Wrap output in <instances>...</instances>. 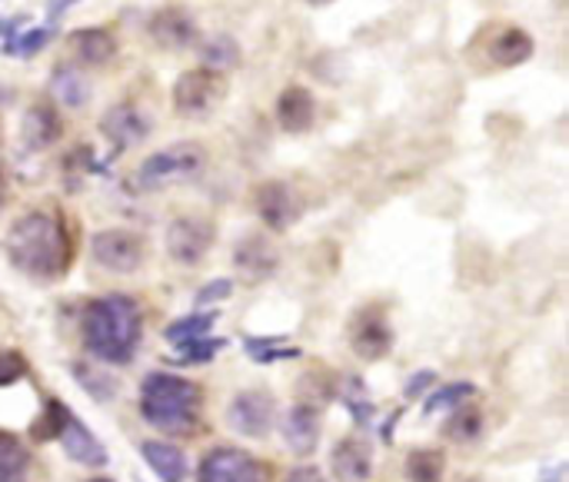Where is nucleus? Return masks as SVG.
<instances>
[{
	"label": "nucleus",
	"mask_w": 569,
	"mask_h": 482,
	"mask_svg": "<svg viewBox=\"0 0 569 482\" xmlns=\"http://www.w3.org/2000/svg\"><path fill=\"white\" fill-rule=\"evenodd\" d=\"M7 257L30 280H57L70 267L67 227L47 210H30L7 233Z\"/></svg>",
	"instance_id": "1"
},
{
	"label": "nucleus",
	"mask_w": 569,
	"mask_h": 482,
	"mask_svg": "<svg viewBox=\"0 0 569 482\" xmlns=\"http://www.w3.org/2000/svg\"><path fill=\"white\" fill-rule=\"evenodd\" d=\"M140 307L123 293L100 297L83 310V343L103 363H130L140 343Z\"/></svg>",
	"instance_id": "2"
},
{
	"label": "nucleus",
	"mask_w": 569,
	"mask_h": 482,
	"mask_svg": "<svg viewBox=\"0 0 569 482\" xmlns=\"http://www.w3.org/2000/svg\"><path fill=\"white\" fill-rule=\"evenodd\" d=\"M200 410L197 383L173 373H150L140 386V416L160 433H190Z\"/></svg>",
	"instance_id": "3"
},
{
	"label": "nucleus",
	"mask_w": 569,
	"mask_h": 482,
	"mask_svg": "<svg viewBox=\"0 0 569 482\" xmlns=\"http://www.w3.org/2000/svg\"><path fill=\"white\" fill-rule=\"evenodd\" d=\"M207 163V153L203 147L197 143H173L167 150H157L150 153L137 173H133V183L140 190H157V187H167V183H180V180H190L203 170Z\"/></svg>",
	"instance_id": "4"
},
{
	"label": "nucleus",
	"mask_w": 569,
	"mask_h": 482,
	"mask_svg": "<svg viewBox=\"0 0 569 482\" xmlns=\"http://www.w3.org/2000/svg\"><path fill=\"white\" fill-rule=\"evenodd\" d=\"M220 97H223V77L207 67L180 73L173 87V103L183 117H207Z\"/></svg>",
	"instance_id": "5"
},
{
	"label": "nucleus",
	"mask_w": 569,
	"mask_h": 482,
	"mask_svg": "<svg viewBox=\"0 0 569 482\" xmlns=\"http://www.w3.org/2000/svg\"><path fill=\"white\" fill-rule=\"evenodd\" d=\"M90 253L110 273H133L143 263V243L130 230H100V233H93Z\"/></svg>",
	"instance_id": "6"
},
{
	"label": "nucleus",
	"mask_w": 569,
	"mask_h": 482,
	"mask_svg": "<svg viewBox=\"0 0 569 482\" xmlns=\"http://www.w3.org/2000/svg\"><path fill=\"white\" fill-rule=\"evenodd\" d=\"M197 482H270L267 470L260 460H253L243 450L233 446H220L213 450L203 463H200V476Z\"/></svg>",
	"instance_id": "7"
},
{
	"label": "nucleus",
	"mask_w": 569,
	"mask_h": 482,
	"mask_svg": "<svg viewBox=\"0 0 569 482\" xmlns=\"http://www.w3.org/2000/svg\"><path fill=\"white\" fill-rule=\"evenodd\" d=\"M210 247H213V223L203 217H180L167 230V253L183 267L203 260Z\"/></svg>",
	"instance_id": "8"
},
{
	"label": "nucleus",
	"mask_w": 569,
	"mask_h": 482,
	"mask_svg": "<svg viewBox=\"0 0 569 482\" xmlns=\"http://www.w3.org/2000/svg\"><path fill=\"white\" fill-rule=\"evenodd\" d=\"M230 426L240 433V436H250V440H263L273 423H277V406L267 393L253 390V393H240L233 403H230V413H227Z\"/></svg>",
	"instance_id": "9"
},
{
	"label": "nucleus",
	"mask_w": 569,
	"mask_h": 482,
	"mask_svg": "<svg viewBox=\"0 0 569 482\" xmlns=\"http://www.w3.org/2000/svg\"><path fill=\"white\" fill-rule=\"evenodd\" d=\"M57 440H60V446H63V453L73 460V463H80V466H87V470H100V466H107V450H103V443L70 413V410H63V420H60V430H57Z\"/></svg>",
	"instance_id": "10"
},
{
	"label": "nucleus",
	"mask_w": 569,
	"mask_h": 482,
	"mask_svg": "<svg viewBox=\"0 0 569 482\" xmlns=\"http://www.w3.org/2000/svg\"><path fill=\"white\" fill-rule=\"evenodd\" d=\"M350 347L363 360H383L390 353V347H393V330L387 323V313L383 310H363L353 320Z\"/></svg>",
	"instance_id": "11"
},
{
	"label": "nucleus",
	"mask_w": 569,
	"mask_h": 482,
	"mask_svg": "<svg viewBox=\"0 0 569 482\" xmlns=\"http://www.w3.org/2000/svg\"><path fill=\"white\" fill-rule=\"evenodd\" d=\"M257 213L270 230H287L300 217V197L290 183L270 180L257 190Z\"/></svg>",
	"instance_id": "12"
},
{
	"label": "nucleus",
	"mask_w": 569,
	"mask_h": 482,
	"mask_svg": "<svg viewBox=\"0 0 569 482\" xmlns=\"http://www.w3.org/2000/svg\"><path fill=\"white\" fill-rule=\"evenodd\" d=\"M150 33L160 47L180 50L197 40V23L183 7H163L160 13L150 17Z\"/></svg>",
	"instance_id": "13"
},
{
	"label": "nucleus",
	"mask_w": 569,
	"mask_h": 482,
	"mask_svg": "<svg viewBox=\"0 0 569 482\" xmlns=\"http://www.w3.org/2000/svg\"><path fill=\"white\" fill-rule=\"evenodd\" d=\"M313 117H317V100L307 87H287L280 97H277V123L287 130V133H303L313 127Z\"/></svg>",
	"instance_id": "14"
},
{
	"label": "nucleus",
	"mask_w": 569,
	"mask_h": 482,
	"mask_svg": "<svg viewBox=\"0 0 569 482\" xmlns=\"http://www.w3.org/2000/svg\"><path fill=\"white\" fill-rule=\"evenodd\" d=\"M100 130H103V137H107L117 150H127V147H133L137 140L147 137V120L140 117L137 107L120 103V107H110V110H107V117L100 120Z\"/></svg>",
	"instance_id": "15"
},
{
	"label": "nucleus",
	"mask_w": 569,
	"mask_h": 482,
	"mask_svg": "<svg viewBox=\"0 0 569 482\" xmlns=\"http://www.w3.org/2000/svg\"><path fill=\"white\" fill-rule=\"evenodd\" d=\"M283 440L293 453L310 456L320 443V413L310 403H300L290 410L287 423H283Z\"/></svg>",
	"instance_id": "16"
},
{
	"label": "nucleus",
	"mask_w": 569,
	"mask_h": 482,
	"mask_svg": "<svg viewBox=\"0 0 569 482\" xmlns=\"http://www.w3.org/2000/svg\"><path fill=\"white\" fill-rule=\"evenodd\" d=\"M533 57V37L523 27H503L490 37V60L497 67H520Z\"/></svg>",
	"instance_id": "17"
},
{
	"label": "nucleus",
	"mask_w": 569,
	"mask_h": 482,
	"mask_svg": "<svg viewBox=\"0 0 569 482\" xmlns=\"http://www.w3.org/2000/svg\"><path fill=\"white\" fill-rule=\"evenodd\" d=\"M333 473L343 482H367L373 473V453L360 440H343L333 450Z\"/></svg>",
	"instance_id": "18"
},
{
	"label": "nucleus",
	"mask_w": 569,
	"mask_h": 482,
	"mask_svg": "<svg viewBox=\"0 0 569 482\" xmlns=\"http://www.w3.org/2000/svg\"><path fill=\"white\" fill-rule=\"evenodd\" d=\"M140 456L160 476V482H183L187 476V456H183V450H177L170 443L147 440V443H140Z\"/></svg>",
	"instance_id": "19"
},
{
	"label": "nucleus",
	"mask_w": 569,
	"mask_h": 482,
	"mask_svg": "<svg viewBox=\"0 0 569 482\" xmlns=\"http://www.w3.org/2000/svg\"><path fill=\"white\" fill-rule=\"evenodd\" d=\"M70 47L77 53V60L80 63H90V67H100V63H107L117 53V40L103 27H83V30H77L73 40H70Z\"/></svg>",
	"instance_id": "20"
},
{
	"label": "nucleus",
	"mask_w": 569,
	"mask_h": 482,
	"mask_svg": "<svg viewBox=\"0 0 569 482\" xmlns=\"http://www.w3.org/2000/svg\"><path fill=\"white\" fill-rule=\"evenodd\" d=\"M20 133H23V143H27L30 150H43V147H50V143L60 137V117L53 113V107L37 103V107L27 110Z\"/></svg>",
	"instance_id": "21"
},
{
	"label": "nucleus",
	"mask_w": 569,
	"mask_h": 482,
	"mask_svg": "<svg viewBox=\"0 0 569 482\" xmlns=\"http://www.w3.org/2000/svg\"><path fill=\"white\" fill-rule=\"evenodd\" d=\"M0 482H30V453L7 430H0Z\"/></svg>",
	"instance_id": "22"
},
{
	"label": "nucleus",
	"mask_w": 569,
	"mask_h": 482,
	"mask_svg": "<svg viewBox=\"0 0 569 482\" xmlns=\"http://www.w3.org/2000/svg\"><path fill=\"white\" fill-rule=\"evenodd\" d=\"M237 267L250 277H267L277 270V253L270 250V243L263 237H250L237 250Z\"/></svg>",
	"instance_id": "23"
},
{
	"label": "nucleus",
	"mask_w": 569,
	"mask_h": 482,
	"mask_svg": "<svg viewBox=\"0 0 569 482\" xmlns=\"http://www.w3.org/2000/svg\"><path fill=\"white\" fill-rule=\"evenodd\" d=\"M200 57H203V67L207 70H217L220 73V70H230V67L240 63V43L230 33H213V37L203 40Z\"/></svg>",
	"instance_id": "24"
},
{
	"label": "nucleus",
	"mask_w": 569,
	"mask_h": 482,
	"mask_svg": "<svg viewBox=\"0 0 569 482\" xmlns=\"http://www.w3.org/2000/svg\"><path fill=\"white\" fill-rule=\"evenodd\" d=\"M53 97L63 103V107H83L87 103V97H90V87H87V80L77 73V70H70V67H60L57 73H53Z\"/></svg>",
	"instance_id": "25"
},
{
	"label": "nucleus",
	"mask_w": 569,
	"mask_h": 482,
	"mask_svg": "<svg viewBox=\"0 0 569 482\" xmlns=\"http://www.w3.org/2000/svg\"><path fill=\"white\" fill-rule=\"evenodd\" d=\"M213 313H190V317H183V320H177V323H170L167 327V343H173V347H183V343H193V340H200V337H207L210 333V327H213Z\"/></svg>",
	"instance_id": "26"
},
{
	"label": "nucleus",
	"mask_w": 569,
	"mask_h": 482,
	"mask_svg": "<svg viewBox=\"0 0 569 482\" xmlns=\"http://www.w3.org/2000/svg\"><path fill=\"white\" fill-rule=\"evenodd\" d=\"M407 476L413 482L443 480V453L440 450H413L407 456Z\"/></svg>",
	"instance_id": "27"
},
{
	"label": "nucleus",
	"mask_w": 569,
	"mask_h": 482,
	"mask_svg": "<svg viewBox=\"0 0 569 482\" xmlns=\"http://www.w3.org/2000/svg\"><path fill=\"white\" fill-rule=\"evenodd\" d=\"M467 396H473V386L470 383H450V386H440L427 396L423 403V416H433V413H447V410H457L467 403Z\"/></svg>",
	"instance_id": "28"
},
{
	"label": "nucleus",
	"mask_w": 569,
	"mask_h": 482,
	"mask_svg": "<svg viewBox=\"0 0 569 482\" xmlns=\"http://www.w3.org/2000/svg\"><path fill=\"white\" fill-rule=\"evenodd\" d=\"M47 40H50V27H33V30H27V33H13V37L3 43V50H7V53H17V57H30V53H37V50H43Z\"/></svg>",
	"instance_id": "29"
},
{
	"label": "nucleus",
	"mask_w": 569,
	"mask_h": 482,
	"mask_svg": "<svg viewBox=\"0 0 569 482\" xmlns=\"http://www.w3.org/2000/svg\"><path fill=\"white\" fill-rule=\"evenodd\" d=\"M283 343H287V337H280V340H247V353L253 357V360H260V363H273V360H293L300 350H283Z\"/></svg>",
	"instance_id": "30"
},
{
	"label": "nucleus",
	"mask_w": 569,
	"mask_h": 482,
	"mask_svg": "<svg viewBox=\"0 0 569 482\" xmlns=\"http://www.w3.org/2000/svg\"><path fill=\"white\" fill-rule=\"evenodd\" d=\"M223 347H227V340H207V337H200V340H193V343H183L180 350H183V363H207V360H213Z\"/></svg>",
	"instance_id": "31"
},
{
	"label": "nucleus",
	"mask_w": 569,
	"mask_h": 482,
	"mask_svg": "<svg viewBox=\"0 0 569 482\" xmlns=\"http://www.w3.org/2000/svg\"><path fill=\"white\" fill-rule=\"evenodd\" d=\"M27 376V360L20 353H7L0 350V390L3 386H13Z\"/></svg>",
	"instance_id": "32"
},
{
	"label": "nucleus",
	"mask_w": 569,
	"mask_h": 482,
	"mask_svg": "<svg viewBox=\"0 0 569 482\" xmlns=\"http://www.w3.org/2000/svg\"><path fill=\"white\" fill-rule=\"evenodd\" d=\"M233 293V283L230 280H213V283H207L200 293H197V307H203V303H220V300H227Z\"/></svg>",
	"instance_id": "33"
},
{
	"label": "nucleus",
	"mask_w": 569,
	"mask_h": 482,
	"mask_svg": "<svg viewBox=\"0 0 569 482\" xmlns=\"http://www.w3.org/2000/svg\"><path fill=\"white\" fill-rule=\"evenodd\" d=\"M433 383H437V373H433V370H423V373H417V376L407 383V396H420V393H423L427 386H433Z\"/></svg>",
	"instance_id": "34"
},
{
	"label": "nucleus",
	"mask_w": 569,
	"mask_h": 482,
	"mask_svg": "<svg viewBox=\"0 0 569 482\" xmlns=\"http://www.w3.org/2000/svg\"><path fill=\"white\" fill-rule=\"evenodd\" d=\"M287 482H327V476L320 473V470H313V466H303V470H293Z\"/></svg>",
	"instance_id": "35"
},
{
	"label": "nucleus",
	"mask_w": 569,
	"mask_h": 482,
	"mask_svg": "<svg viewBox=\"0 0 569 482\" xmlns=\"http://www.w3.org/2000/svg\"><path fill=\"white\" fill-rule=\"evenodd\" d=\"M307 3H313V7H323V3H330V0H307Z\"/></svg>",
	"instance_id": "36"
},
{
	"label": "nucleus",
	"mask_w": 569,
	"mask_h": 482,
	"mask_svg": "<svg viewBox=\"0 0 569 482\" xmlns=\"http://www.w3.org/2000/svg\"><path fill=\"white\" fill-rule=\"evenodd\" d=\"M0 207H3V187H0Z\"/></svg>",
	"instance_id": "37"
},
{
	"label": "nucleus",
	"mask_w": 569,
	"mask_h": 482,
	"mask_svg": "<svg viewBox=\"0 0 569 482\" xmlns=\"http://www.w3.org/2000/svg\"><path fill=\"white\" fill-rule=\"evenodd\" d=\"M93 482H110V480H93Z\"/></svg>",
	"instance_id": "38"
}]
</instances>
